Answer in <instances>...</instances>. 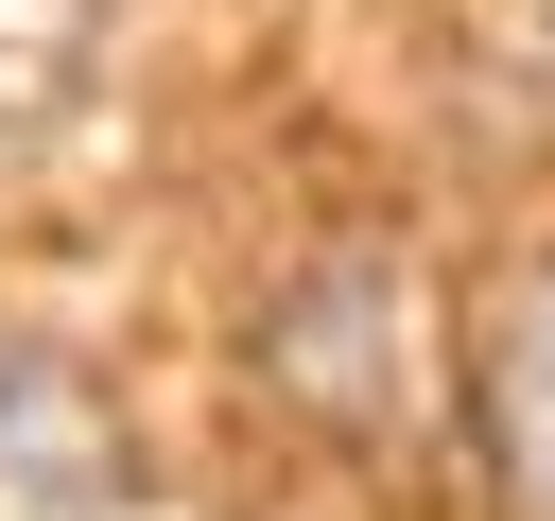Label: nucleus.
<instances>
[{
  "mask_svg": "<svg viewBox=\"0 0 555 521\" xmlns=\"http://www.w3.org/2000/svg\"><path fill=\"white\" fill-rule=\"evenodd\" d=\"M260 382L312 399L330 434H399V399H416V260L399 243H312L260 295Z\"/></svg>",
  "mask_w": 555,
  "mask_h": 521,
  "instance_id": "nucleus-1",
  "label": "nucleus"
},
{
  "mask_svg": "<svg viewBox=\"0 0 555 521\" xmlns=\"http://www.w3.org/2000/svg\"><path fill=\"white\" fill-rule=\"evenodd\" d=\"M121 504V417L69 347L0 330V521H104Z\"/></svg>",
  "mask_w": 555,
  "mask_h": 521,
  "instance_id": "nucleus-2",
  "label": "nucleus"
},
{
  "mask_svg": "<svg viewBox=\"0 0 555 521\" xmlns=\"http://www.w3.org/2000/svg\"><path fill=\"white\" fill-rule=\"evenodd\" d=\"M468 417H486L503 521H555V243L503 260V295H486V330H468Z\"/></svg>",
  "mask_w": 555,
  "mask_h": 521,
  "instance_id": "nucleus-3",
  "label": "nucleus"
},
{
  "mask_svg": "<svg viewBox=\"0 0 555 521\" xmlns=\"http://www.w3.org/2000/svg\"><path fill=\"white\" fill-rule=\"evenodd\" d=\"M104 17H121V0H0V139H35V122L87 87Z\"/></svg>",
  "mask_w": 555,
  "mask_h": 521,
  "instance_id": "nucleus-4",
  "label": "nucleus"
}]
</instances>
